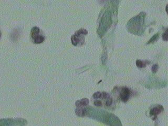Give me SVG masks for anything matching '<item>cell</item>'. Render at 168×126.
Segmentation results:
<instances>
[{"instance_id":"1","label":"cell","mask_w":168,"mask_h":126,"mask_svg":"<svg viewBox=\"0 0 168 126\" xmlns=\"http://www.w3.org/2000/svg\"><path fill=\"white\" fill-rule=\"evenodd\" d=\"M145 13L141 12L140 14L131 18L127 25L128 30L133 34H142L145 29Z\"/></svg>"},{"instance_id":"2","label":"cell","mask_w":168,"mask_h":126,"mask_svg":"<svg viewBox=\"0 0 168 126\" xmlns=\"http://www.w3.org/2000/svg\"><path fill=\"white\" fill-rule=\"evenodd\" d=\"M88 34L86 29H81L76 32L75 34L71 37L72 45L75 46H81L85 43V36Z\"/></svg>"},{"instance_id":"3","label":"cell","mask_w":168,"mask_h":126,"mask_svg":"<svg viewBox=\"0 0 168 126\" xmlns=\"http://www.w3.org/2000/svg\"><path fill=\"white\" fill-rule=\"evenodd\" d=\"M31 36L35 44H41L45 40V37L40 34V29L38 27H33L31 31Z\"/></svg>"},{"instance_id":"4","label":"cell","mask_w":168,"mask_h":126,"mask_svg":"<svg viewBox=\"0 0 168 126\" xmlns=\"http://www.w3.org/2000/svg\"><path fill=\"white\" fill-rule=\"evenodd\" d=\"M26 121L22 119H0V126H18V125H25Z\"/></svg>"},{"instance_id":"5","label":"cell","mask_w":168,"mask_h":126,"mask_svg":"<svg viewBox=\"0 0 168 126\" xmlns=\"http://www.w3.org/2000/svg\"><path fill=\"white\" fill-rule=\"evenodd\" d=\"M131 94V90L127 87L122 88L120 92V97L121 100L124 102H127L129 99Z\"/></svg>"},{"instance_id":"6","label":"cell","mask_w":168,"mask_h":126,"mask_svg":"<svg viewBox=\"0 0 168 126\" xmlns=\"http://www.w3.org/2000/svg\"><path fill=\"white\" fill-rule=\"evenodd\" d=\"M163 110V107L161 105H158L151 110L150 114L151 116H154V118H156V116L159 115Z\"/></svg>"},{"instance_id":"7","label":"cell","mask_w":168,"mask_h":126,"mask_svg":"<svg viewBox=\"0 0 168 126\" xmlns=\"http://www.w3.org/2000/svg\"><path fill=\"white\" fill-rule=\"evenodd\" d=\"M75 104L77 107H85L89 104V100L87 98H84L81 100H77Z\"/></svg>"},{"instance_id":"8","label":"cell","mask_w":168,"mask_h":126,"mask_svg":"<svg viewBox=\"0 0 168 126\" xmlns=\"http://www.w3.org/2000/svg\"><path fill=\"white\" fill-rule=\"evenodd\" d=\"M20 30L18 29H15L14 31L11 34V39L13 41L15 42L18 40V38L20 36Z\"/></svg>"},{"instance_id":"9","label":"cell","mask_w":168,"mask_h":126,"mask_svg":"<svg viewBox=\"0 0 168 126\" xmlns=\"http://www.w3.org/2000/svg\"><path fill=\"white\" fill-rule=\"evenodd\" d=\"M147 61L142 62L141 60H137L136 62V65L139 68H143L146 66Z\"/></svg>"},{"instance_id":"10","label":"cell","mask_w":168,"mask_h":126,"mask_svg":"<svg viewBox=\"0 0 168 126\" xmlns=\"http://www.w3.org/2000/svg\"><path fill=\"white\" fill-rule=\"evenodd\" d=\"M159 37V35L158 33V34H156V35H154L153 37H152L150 39V40H149L148 42V43L147 44H150V43H154V42H156V40H158V38Z\"/></svg>"},{"instance_id":"11","label":"cell","mask_w":168,"mask_h":126,"mask_svg":"<svg viewBox=\"0 0 168 126\" xmlns=\"http://www.w3.org/2000/svg\"><path fill=\"white\" fill-rule=\"evenodd\" d=\"M102 93L100 92H96L93 94V97L95 99H98L99 98L102 97Z\"/></svg>"},{"instance_id":"12","label":"cell","mask_w":168,"mask_h":126,"mask_svg":"<svg viewBox=\"0 0 168 126\" xmlns=\"http://www.w3.org/2000/svg\"><path fill=\"white\" fill-rule=\"evenodd\" d=\"M113 103V99L109 97L108 98V100L106 102V105L107 106H110Z\"/></svg>"},{"instance_id":"13","label":"cell","mask_w":168,"mask_h":126,"mask_svg":"<svg viewBox=\"0 0 168 126\" xmlns=\"http://www.w3.org/2000/svg\"><path fill=\"white\" fill-rule=\"evenodd\" d=\"M158 65H156V64H155V65H154L153 66H152V72L153 73H156L157 72V71H158Z\"/></svg>"},{"instance_id":"14","label":"cell","mask_w":168,"mask_h":126,"mask_svg":"<svg viewBox=\"0 0 168 126\" xmlns=\"http://www.w3.org/2000/svg\"><path fill=\"white\" fill-rule=\"evenodd\" d=\"M163 40L165 41H167L168 40V34H167V30L165 31V33L163 35Z\"/></svg>"},{"instance_id":"15","label":"cell","mask_w":168,"mask_h":126,"mask_svg":"<svg viewBox=\"0 0 168 126\" xmlns=\"http://www.w3.org/2000/svg\"><path fill=\"white\" fill-rule=\"evenodd\" d=\"M94 105L96 106H102V103L99 100H97L94 102Z\"/></svg>"},{"instance_id":"16","label":"cell","mask_w":168,"mask_h":126,"mask_svg":"<svg viewBox=\"0 0 168 126\" xmlns=\"http://www.w3.org/2000/svg\"><path fill=\"white\" fill-rule=\"evenodd\" d=\"M1 35H2V34H1V30H0V39H1Z\"/></svg>"}]
</instances>
